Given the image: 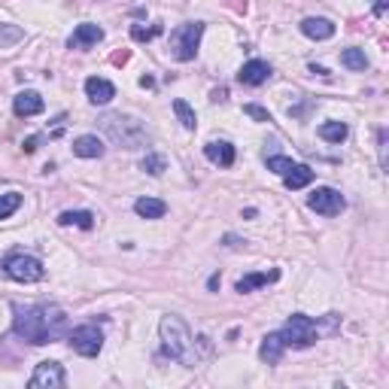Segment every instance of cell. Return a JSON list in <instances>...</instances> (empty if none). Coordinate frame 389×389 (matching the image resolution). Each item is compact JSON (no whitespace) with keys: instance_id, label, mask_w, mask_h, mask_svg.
<instances>
[{"instance_id":"6da1fadb","label":"cell","mask_w":389,"mask_h":389,"mask_svg":"<svg viewBox=\"0 0 389 389\" xmlns=\"http://www.w3.org/2000/svg\"><path fill=\"white\" fill-rule=\"evenodd\" d=\"M13 332L28 344H52L68 335V317L55 304H40V308H19L15 310Z\"/></svg>"},{"instance_id":"7a4b0ae2","label":"cell","mask_w":389,"mask_h":389,"mask_svg":"<svg viewBox=\"0 0 389 389\" xmlns=\"http://www.w3.org/2000/svg\"><path fill=\"white\" fill-rule=\"evenodd\" d=\"M161 341H164V350L170 353V359H177L180 365L186 368H195L198 365V353H195V341H192V332H189V326L180 317H161Z\"/></svg>"},{"instance_id":"3957f363","label":"cell","mask_w":389,"mask_h":389,"mask_svg":"<svg viewBox=\"0 0 389 389\" xmlns=\"http://www.w3.org/2000/svg\"><path fill=\"white\" fill-rule=\"evenodd\" d=\"M101 131L106 137L113 140L116 146L122 149H146L149 146V131L140 119H134V116H122V113H110V116H101Z\"/></svg>"},{"instance_id":"277c9868","label":"cell","mask_w":389,"mask_h":389,"mask_svg":"<svg viewBox=\"0 0 389 389\" xmlns=\"http://www.w3.org/2000/svg\"><path fill=\"white\" fill-rule=\"evenodd\" d=\"M204 34V22H186L170 31V55L177 61H192L198 55V43Z\"/></svg>"},{"instance_id":"5b68a950","label":"cell","mask_w":389,"mask_h":389,"mask_svg":"<svg viewBox=\"0 0 389 389\" xmlns=\"http://www.w3.org/2000/svg\"><path fill=\"white\" fill-rule=\"evenodd\" d=\"M3 271L6 277L15 280V283H37V280L46 277L43 262L34 259V255H24V253H10L3 259Z\"/></svg>"},{"instance_id":"8992f818","label":"cell","mask_w":389,"mask_h":389,"mask_svg":"<svg viewBox=\"0 0 389 389\" xmlns=\"http://www.w3.org/2000/svg\"><path fill=\"white\" fill-rule=\"evenodd\" d=\"M280 338H283L286 347H310L317 344V322L310 317H304V313H292V317L286 319V326L280 328Z\"/></svg>"},{"instance_id":"52a82bcc","label":"cell","mask_w":389,"mask_h":389,"mask_svg":"<svg viewBox=\"0 0 389 389\" xmlns=\"http://www.w3.org/2000/svg\"><path fill=\"white\" fill-rule=\"evenodd\" d=\"M68 341H70V347L79 356L95 359V356L101 353V347H104V335H101V328H97V326H79V328H73V332H70Z\"/></svg>"},{"instance_id":"ba28073f","label":"cell","mask_w":389,"mask_h":389,"mask_svg":"<svg viewBox=\"0 0 389 389\" xmlns=\"http://www.w3.org/2000/svg\"><path fill=\"white\" fill-rule=\"evenodd\" d=\"M308 207L313 213H319V216H338L347 207V201L341 192H335V189H317V192L308 198Z\"/></svg>"},{"instance_id":"9c48e42d","label":"cell","mask_w":389,"mask_h":389,"mask_svg":"<svg viewBox=\"0 0 389 389\" xmlns=\"http://www.w3.org/2000/svg\"><path fill=\"white\" fill-rule=\"evenodd\" d=\"M34 389H61L68 383V374H64V368L58 365V362H40L34 377L28 380Z\"/></svg>"},{"instance_id":"30bf717a","label":"cell","mask_w":389,"mask_h":389,"mask_svg":"<svg viewBox=\"0 0 389 389\" xmlns=\"http://www.w3.org/2000/svg\"><path fill=\"white\" fill-rule=\"evenodd\" d=\"M86 95H88V101L92 104L104 106V104H110L116 97V86L113 82H106V79H101V77H88L86 79Z\"/></svg>"},{"instance_id":"8fae6325","label":"cell","mask_w":389,"mask_h":389,"mask_svg":"<svg viewBox=\"0 0 389 389\" xmlns=\"http://www.w3.org/2000/svg\"><path fill=\"white\" fill-rule=\"evenodd\" d=\"M237 79H241L244 86H262V82L271 79V64L268 61H246L241 73H237Z\"/></svg>"},{"instance_id":"7c38bea8","label":"cell","mask_w":389,"mask_h":389,"mask_svg":"<svg viewBox=\"0 0 389 389\" xmlns=\"http://www.w3.org/2000/svg\"><path fill=\"white\" fill-rule=\"evenodd\" d=\"M43 97H40L37 92H19L15 95V101H13V110L19 119H28V116H37V113H43Z\"/></svg>"},{"instance_id":"4fadbf2b","label":"cell","mask_w":389,"mask_h":389,"mask_svg":"<svg viewBox=\"0 0 389 389\" xmlns=\"http://www.w3.org/2000/svg\"><path fill=\"white\" fill-rule=\"evenodd\" d=\"M204 155L213 164H219V168H231V164H235V146H231L228 140H213V143H207Z\"/></svg>"},{"instance_id":"5bb4252c","label":"cell","mask_w":389,"mask_h":389,"mask_svg":"<svg viewBox=\"0 0 389 389\" xmlns=\"http://www.w3.org/2000/svg\"><path fill=\"white\" fill-rule=\"evenodd\" d=\"M104 40V28L97 24H79L70 37V49H86V46H97Z\"/></svg>"},{"instance_id":"9a60e30c","label":"cell","mask_w":389,"mask_h":389,"mask_svg":"<svg viewBox=\"0 0 389 389\" xmlns=\"http://www.w3.org/2000/svg\"><path fill=\"white\" fill-rule=\"evenodd\" d=\"M73 152H77L79 159H101L106 149H104V140H101V137H95V134H82V137L73 140Z\"/></svg>"},{"instance_id":"2e32d148","label":"cell","mask_w":389,"mask_h":389,"mask_svg":"<svg viewBox=\"0 0 389 389\" xmlns=\"http://www.w3.org/2000/svg\"><path fill=\"white\" fill-rule=\"evenodd\" d=\"M283 350H286L283 338H280V332H274V335H264V341L259 347V356H262V362H268V365H277V362L283 359Z\"/></svg>"},{"instance_id":"e0dca14e","label":"cell","mask_w":389,"mask_h":389,"mask_svg":"<svg viewBox=\"0 0 389 389\" xmlns=\"http://www.w3.org/2000/svg\"><path fill=\"white\" fill-rule=\"evenodd\" d=\"M301 34L310 37V40H328V37H335V24L328 19H304Z\"/></svg>"},{"instance_id":"ac0fdd59","label":"cell","mask_w":389,"mask_h":389,"mask_svg":"<svg viewBox=\"0 0 389 389\" xmlns=\"http://www.w3.org/2000/svg\"><path fill=\"white\" fill-rule=\"evenodd\" d=\"M134 210H137V216H143V219H161L164 213H168V204L159 201V198H137Z\"/></svg>"},{"instance_id":"d6986e66","label":"cell","mask_w":389,"mask_h":389,"mask_svg":"<svg viewBox=\"0 0 389 389\" xmlns=\"http://www.w3.org/2000/svg\"><path fill=\"white\" fill-rule=\"evenodd\" d=\"M313 177H317V173H313L308 164H292V170L283 177V183H286V189H304L313 183Z\"/></svg>"},{"instance_id":"ffe728a7","label":"cell","mask_w":389,"mask_h":389,"mask_svg":"<svg viewBox=\"0 0 389 389\" xmlns=\"http://www.w3.org/2000/svg\"><path fill=\"white\" fill-rule=\"evenodd\" d=\"M277 277H280V271H268V274H246V277L237 280V292H253V289H259V286L274 283Z\"/></svg>"},{"instance_id":"44dd1931","label":"cell","mask_w":389,"mask_h":389,"mask_svg":"<svg viewBox=\"0 0 389 389\" xmlns=\"http://www.w3.org/2000/svg\"><path fill=\"white\" fill-rule=\"evenodd\" d=\"M58 222H61V225H79V228H95V216L88 210H68V213H61V216H58Z\"/></svg>"},{"instance_id":"7402d4cb","label":"cell","mask_w":389,"mask_h":389,"mask_svg":"<svg viewBox=\"0 0 389 389\" xmlns=\"http://www.w3.org/2000/svg\"><path fill=\"white\" fill-rule=\"evenodd\" d=\"M350 134V128H347V122H326V125H319V137L328 140V143H341Z\"/></svg>"},{"instance_id":"603a6c76","label":"cell","mask_w":389,"mask_h":389,"mask_svg":"<svg viewBox=\"0 0 389 389\" xmlns=\"http://www.w3.org/2000/svg\"><path fill=\"white\" fill-rule=\"evenodd\" d=\"M22 40H24V31L19 28V24L0 22V49H10L15 43H22Z\"/></svg>"},{"instance_id":"cb8c5ba5","label":"cell","mask_w":389,"mask_h":389,"mask_svg":"<svg viewBox=\"0 0 389 389\" xmlns=\"http://www.w3.org/2000/svg\"><path fill=\"white\" fill-rule=\"evenodd\" d=\"M173 113H177L180 125H183L186 131H195L198 128V116H195V110L186 101H173Z\"/></svg>"},{"instance_id":"d4e9b609","label":"cell","mask_w":389,"mask_h":389,"mask_svg":"<svg viewBox=\"0 0 389 389\" xmlns=\"http://www.w3.org/2000/svg\"><path fill=\"white\" fill-rule=\"evenodd\" d=\"M341 61H344V68H350V70H365L368 68V58H365L362 49H344Z\"/></svg>"},{"instance_id":"484cf974","label":"cell","mask_w":389,"mask_h":389,"mask_svg":"<svg viewBox=\"0 0 389 389\" xmlns=\"http://www.w3.org/2000/svg\"><path fill=\"white\" fill-rule=\"evenodd\" d=\"M140 168H143V170L149 173V177H161L164 168H168V161H164L159 152H146V159L140 161Z\"/></svg>"},{"instance_id":"4316f807","label":"cell","mask_w":389,"mask_h":389,"mask_svg":"<svg viewBox=\"0 0 389 389\" xmlns=\"http://www.w3.org/2000/svg\"><path fill=\"white\" fill-rule=\"evenodd\" d=\"M22 207V195L19 192H6L0 195V219H10L15 210Z\"/></svg>"},{"instance_id":"83f0119b","label":"cell","mask_w":389,"mask_h":389,"mask_svg":"<svg viewBox=\"0 0 389 389\" xmlns=\"http://www.w3.org/2000/svg\"><path fill=\"white\" fill-rule=\"evenodd\" d=\"M268 170L280 173V177H286L289 170H292V159H286V155H271L268 159Z\"/></svg>"},{"instance_id":"f1b7e54d","label":"cell","mask_w":389,"mask_h":389,"mask_svg":"<svg viewBox=\"0 0 389 389\" xmlns=\"http://www.w3.org/2000/svg\"><path fill=\"white\" fill-rule=\"evenodd\" d=\"M244 113H246V116H253L255 122H271V113L264 110V106H259V104H246V106H244Z\"/></svg>"},{"instance_id":"f546056e","label":"cell","mask_w":389,"mask_h":389,"mask_svg":"<svg viewBox=\"0 0 389 389\" xmlns=\"http://www.w3.org/2000/svg\"><path fill=\"white\" fill-rule=\"evenodd\" d=\"M155 34H161L159 24H155V28H140V24H134V28H131V37H134V40H152Z\"/></svg>"},{"instance_id":"4dcf8cb0","label":"cell","mask_w":389,"mask_h":389,"mask_svg":"<svg viewBox=\"0 0 389 389\" xmlns=\"http://www.w3.org/2000/svg\"><path fill=\"white\" fill-rule=\"evenodd\" d=\"M377 140H380V168H386V128L377 131Z\"/></svg>"},{"instance_id":"1f68e13d","label":"cell","mask_w":389,"mask_h":389,"mask_svg":"<svg viewBox=\"0 0 389 389\" xmlns=\"http://www.w3.org/2000/svg\"><path fill=\"white\" fill-rule=\"evenodd\" d=\"M128 61V52H116L113 55V64H125Z\"/></svg>"},{"instance_id":"d6a6232c","label":"cell","mask_w":389,"mask_h":389,"mask_svg":"<svg viewBox=\"0 0 389 389\" xmlns=\"http://www.w3.org/2000/svg\"><path fill=\"white\" fill-rule=\"evenodd\" d=\"M225 95H228L225 88H216V92H213V101H225Z\"/></svg>"},{"instance_id":"836d02e7","label":"cell","mask_w":389,"mask_h":389,"mask_svg":"<svg viewBox=\"0 0 389 389\" xmlns=\"http://www.w3.org/2000/svg\"><path fill=\"white\" fill-rule=\"evenodd\" d=\"M34 149H37V137H31L28 143H24V152H34Z\"/></svg>"},{"instance_id":"e575fe53","label":"cell","mask_w":389,"mask_h":389,"mask_svg":"<svg viewBox=\"0 0 389 389\" xmlns=\"http://www.w3.org/2000/svg\"><path fill=\"white\" fill-rule=\"evenodd\" d=\"M228 6H235L237 13H244V10H246V3H237V0H228Z\"/></svg>"}]
</instances>
